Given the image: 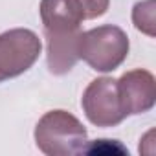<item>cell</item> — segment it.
<instances>
[{
	"mask_svg": "<svg viewBox=\"0 0 156 156\" xmlns=\"http://www.w3.org/2000/svg\"><path fill=\"white\" fill-rule=\"evenodd\" d=\"M37 149L48 156H73L81 154L88 143L85 125L66 110L46 112L35 127Z\"/></svg>",
	"mask_w": 156,
	"mask_h": 156,
	"instance_id": "cell-1",
	"label": "cell"
},
{
	"mask_svg": "<svg viewBox=\"0 0 156 156\" xmlns=\"http://www.w3.org/2000/svg\"><path fill=\"white\" fill-rule=\"evenodd\" d=\"M130 50L127 33L114 24H105L81 31L77 41V55L92 70L108 73L123 64Z\"/></svg>",
	"mask_w": 156,
	"mask_h": 156,
	"instance_id": "cell-2",
	"label": "cell"
},
{
	"mask_svg": "<svg viewBox=\"0 0 156 156\" xmlns=\"http://www.w3.org/2000/svg\"><path fill=\"white\" fill-rule=\"evenodd\" d=\"M42 42L28 28H15L0 33V83L22 75L39 59Z\"/></svg>",
	"mask_w": 156,
	"mask_h": 156,
	"instance_id": "cell-3",
	"label": "cell"
},
{
	"mask_svg": "<svg viewBox=\"0 0 156 156\" xmlns=\"http://www.w3.org/2000/svg\"><path fill=\"white\" fill-rule=\"evenodd\" d=\"M81 107L87 119L101 129L116 127L127 118L118 92V79L107 75L90 81L83 92Z\"/></svg>",
	"mask_w": 156,
	"mask_h": 156,
	"instance_id": "cell-4",
	"label": "cell"
},
{
	"mask_svg": "<svg viewBox=\"0 0 156 156\" xmlns=\"http://www.w3.org/2000/svg\"><path fill=\"white\" fill-rule=\"evenodd\" d=\"M118 92L125 116L145 114L156 103V79L149 70L136 68L118 79Z\"/></svg>",
	"mask_w": 156,
	"mask_h": 156,
	"instance_id": "cell-5",
	"label": "cell"
},
{
	"mask_svg": "<svg viewBox=\"0 0 156 156\" xmlns=\"http://www.w3.org/2000/svg\"><path fill=\"white\" fill-rule=\"evenodd\" d=\"M44 33L81 30L85 17L75 0H41L39 6Z\"/></svg>",
	"mask_w": 156,
	"mask_h": 156,
	"instance_id": "cell-6",
	"label": "cell"
},
{
	"mask_svg": "<svg viewBox=\"0 0 156 156\" xmlns=\"http://www.w3.org/2000/svg\"><path fill=\"white\" fill-rule=\"evenodd\" d=\"M81 30L73 31H59V33H44L46 46H48V68L53 75L68 73L75 62L79 61L77 55V41H79Z\"/></svg>",
	"mask_w": 156,
	"mask_h": 156,
	"instance_id": "cell-7",
	"label": "cell"
},
{
	"mask_svg": "<svg viewBox=\"0 0 156 156\" xmlns=\"http://www.w3.org/2000/svg\"><path fill=\"white\" fill-rule=\"evenodd\" d=\"M156 2L154 0H143V2L134 4L132 8V22L134 28L147 37H156V19H154V9Z\"/></svg>",
	"mask_w": 156,
	"mask_h": 156,
	"instance_id": "cell-8",
	"label": "cell"
},
{
	"mask_svg": "<svg viewBox=\"0 0 156 156\" xmlns=\"http://www.w3.org/2000/svg\"><path fill=\"white\" fill-rule=\"evenodd\" d=\"M79 6L85 20H94L98 17H103L108 11L110 0H75Z\"/></svg>",
	"mask_w": 156,
	"mask_h": 156,
	"instance_id": "cell-9",
	"label": "cell"
}]
</instances>
